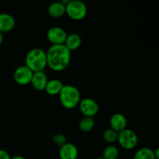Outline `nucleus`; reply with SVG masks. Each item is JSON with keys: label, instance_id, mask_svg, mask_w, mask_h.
Listing matches in <instances>:
<instances>
[{"label": "nucleus", "instance_id": "19", "mask_svg": "<svg viewBox=\"0 0 159 159\" xmlns=\"http://www.w3.org/2000/svg\"><path fill=\"white\" fill-rule=\"evenodd\" d=\"M118 133L115 131L114 130L111 128L107 129L102 134V138L106 142L109 144H113V143L117 141Z\"/></svg>", "mask_w": 159, "mask_h": 159}, {"label": "nucleus", "instance_id": "3", "mask_svg": "<svg viewBox=\"0 0 159 159\" xmlns=\"http://www.w3.org/2000/svg\"><path fill=\"white\" fill-rule=\"evenodd\" d=\"M58 96L61 104L67 110L75 108L79 106L81 100L80 92L79 89L74 85H64Z\"/></svg>", "mask_w": 159, "mask_h": 159}, {"label": "nucleus", "instance_id": "5", "mask_svg": "<svg viewBox=\"0 0 159 159\" xmlns=\"http://www.w3.org/2000/svg\"><path fill=\"white\" fill-rule=\"evenodd\" d=\"M117 141L120 147L124 149L131 150L138 144V138L134 130L126 128L118 133Z\"/></svg>", "mask_w": 159, "mask_h": 159}, {"label": "nucleus", "instance_id": "10", "mask_svg": "<svg viewBox=\"0 0 159 159\" xmlns=\"http://www.w3.org/2000/svg\"><path fill=\"white\" fill-rule=\"evenodd\" d=\"M48 82V79L46 74L43 71H37L33 74L30 84L34 89L37 91H43L45 89Z\"/></svg>", "mask_w": 159, "mask_h": 159}, {"label": "nucleus", "instance_id": "17", "mask_svg": "<svg viewBox=\"0 0 159 159\" xmlns=\"http://www.w3.org/2000/svg\"><path fill=\"white\" fill-rule=\"evenodd\" d=\"M79 127L82 132H90L95 127V120L93 117L84 116L80 120Z\"/></svg>", "mask_w": 159, "mask_h": 159}, {"label": "nucleus", "instance_id": "2", "mask_svg": "<svg viewBox=\"0 0 159 159\" xmlns=\"http://www.w3.org/2000/svg\"><path fill=\"white\" fill-rule=\"evenodd\" d=\"M25 65L33 72L43 71L47 65L46 51L40 48L31 49L25 57Z\"/></svg>", "mask_w": 159, "mask_h": 159}, {"label": "nucleus", "instance_id": "14", "mask_svg": "<svg viewBox=\"0 0 159 159\" xmlns=\"http://www.w3.org/2000/svg\"><path fill=\"white\" fill-rule=\"evenodd\" d=\"M63 86L64 84L61 80L51 79V80H48L44 90L50 96H57V95H59Z\"/></svg>", "mask_w": 159, "mask_h": 159}, {"label": "nucleus", "instance_id": "21", "mask_svg": "<svg viewBox=\"0 0 159 159\" xmlns=\"http://www.w3.org/2000/svg\"><path fill=\"white\" fill-rule=\"evenodd\" d=\"M11 157L6 151L0 149V159H10Z\"/></svg>", "mask_w": 159, "mask_h": 159}, {"label": "nucleus", "instance_id": "8", "mask_svg": "<svg viewBox=\"0 0 159 159\" xmlns=\"http://www.w3.org/2000/svg\"><path fill=\"white\" fill-rule=\"evenodd\" d=\"M34 72L26 65H21L14 71L13 79L17 84L26 85L30 84Z\"/></svg>", "mask_w": 159, "mask_h": 159}, {"label": "nucleus", "instance_id": "15", "mask_svg": "<svg viewBox=\"0 0 159 159\" xmlns=\"http://www.w3.org/2000/svg\"><path fill=\"white\" fill-rule=\"evenodd\" d=\"M81 44H82V38L77 34H71L67 36V38L65 40V43H64V45L71 52L79 48Z\"/></svg>", "mask_w": 159, "mask_h": 159}, {"label": "nucleus", "instance_id": "18", "mask_svg": "<svg viewBox=\"0 0 159 159\" xmlns=\"http://www.w3.org/2000/svg\"><path fill=\"white\" fill-rule=\"evenodd\" d=\"M119 155V150L115 145L110 144L104 149L102 152V158L104 159H116Z\"/></svg>", "mask_w": 159, "mask_h": 159}, {"label": "nucleus", "instance_id": "12", "mask_svg": "<svg viewBox=\"0 0 159 159\" xmlns=\"http://www.w3.org/2000/svg\"><path fill=\"white\" fill-rule=\"evenodd\" d=\"M15 20L10 14L6 12L0 13V32L2 34L10 32L15 27Z\"/></svg>", "mask_w": 159, "mask_h": 159}, {"label": "nucleus", "instance_id": "23", "mask_svg": "<svg viewBox=\"0 0 159 159\" xmlns=\"http://www.w3.org/2000/svg\"><path fill=\"white\" fill-rule=\"evenodd\" d=\"M2 42H3V34L0 32V45L2 43Z\"/></svg>", "mask_w": 159, "mask_h": 159}, {"label": "nucleus", "instance_id": "6", "mask_svg": "<svg viewBox=\"0 0 159 159\" xmlns=\"http://www.w3.org/2000/svg\"><path fill=\"white\" fill-rule=\"evenodd\" d=\"M68 34L63 28L60 26H53L47 32V39L51 45L64 44Z\"/></svg>", "mask_w": 159, "mask_h": 159}, {"label": "nucleus", "instance_id": "24", "mask_svg": "<svg viewBox=\"0 0 159 159\" xmlns=\"http://www.w3.org/2000/svg\"><path fill=\"white\" fill-rule=\"evenodd\" d=\"M96 159H104V158H102V157H101V158H96Z\"/></svg>", "mask_w": 159, "mask_h": 159}, {"label": "nucleus", "instance_id": "9", "mask_svg": "<svg viewBox=\"0 0 159 159\" xmlns=\"http://www.w3.org/2000/svg\"><path fill=\"white\" fill-rule=\"evenodd\" d=\"M79 155V151L77 147L72 143L65 144L60 147L59 157L60 159H77Z\"/></svg>", "mask_w": 159, "mask_h": 159}, {"label": "nucleus", "instance_id": "11", "mask_svg": "<svg viewBox=\"0 0 159 159\" xmlns=\"http://www.w3.org/2000/svg\"><path fill=\"white\" fill-rule=\"evenodd\" d=\"M127 124V119H126L125 116L123 115L122 113H114V114L110 117V128L114 130L115 131H116L117 133H119V132L122 131L124 129H126Z\"/></svg>", "mask_w": 159, "mask_h": 159}, {"label": "nucleus", "instance_id": "20", "mask_svg": "<svg viewBox=\"0 0 159 159\" xmlns=\"http://www.w3.org/2000/svg\"><path fill=\"white\" fill-rule=\"evenodd\" d=\"M53 142H54L56 145L61 147L62 145L66 144L67 139L63 134L57 133L55 134L53 136Z\"/></svg>", "mask_w": 159, "mask_h": 159}, {"label": "nucleus", "instance_id": "1", "mask_svg": "<svg viewBox=\"0 0 159 159\" xmlns=\"http://www.w3.org/2000/svg\"><path fill=\"white\" fill-rule=\"evenodd\" d=\"M46 54L47 65L54 71L65 70L71 61V51L64 44L51 45Z\"/></svg>", "mask_w": 159, "mask_h": 159}, {"label": "nucleus", "instance_id": "13", "mask_svg": "<svg viewBox=\"0 0 159 159\" xmlns=\"http://www.w3.org/2000/svg\"><path fill=\"white\" fill-rule=\"evenodd\" d=\"M48 12L53 18H59L65 14V4L61 2L51 3L48 9Z\"/></svg>", "mask_w": 159, "mask_h": 159}, {"label": "nucleus", "instance_id": "16", "mask_svg": "<svg viewBox=\"0 0 159 159\" xmlns=\"http://www.w3.org/2000/svg\"><path fill=\"white\" fill-rule=\"evenodd\" d=\"M133 159H156L155 152L149 148H142L137 151Z\"/></svg>", "mask_w": 159, "mask_h": 159}, {"label": "nucleus", "instance_id": "22", "mask_svg": "<svg viewBox=\"0 0 159 159\" xmlns=\"http://www.w3.org/2000/svg\"><path fill=\"white\" fill-rule=\"evenodd\" d=\"M10 159H25L23 156H20V155H16V156L12 157Z\"/></svg>", "mask_w": 159, "mask_h": 159}, {"label": "nucleus", "instance_id": "4", "mask_svg": "<svg viewBox=\"0 0 159 159\" xmlns=\"http://www.w3.org/2000/svg\"><path fill=\"white\" fill-rule=\"evenodd\" d=\"M65 13L71 20L79 21L86 16L87 7L85 3L80 0H71L68 1L65 5Z\"/></svg>", "mask_w": 159, "mask_h": 159}, {"label": "nucleus", "instance_id": "7", "mask_svg": "<svg viewBox=\"0 0 159 159\" xmlns=\"http://www.w3.org/2000/svg\"><path fill=\"white\" fill-rule=\"evenodd\" d=\"M81 113L86 117H93L99 112V105L94 99L91 98H85L81 99L79 104Z\"/></svg>", "mask_w": 159, "mask_h": 159}]
</instances>
